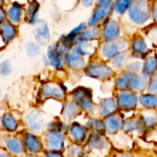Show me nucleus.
<instances>
[{
	"label": "nucleus",
	"instance_id": "14",
	"mask_svg": "<svg viewBox=\"0 0 157 157\" xmlns=\"http://www.w3.org/2000/svg\"><path fill=\"white\" fill-rule=\"evenodd\" d=\"M46 57L49 62V65H52L53 68L57 70H62L64 65V55L62 54L58 48H57V43H53L50 45Z\"/></svg>",
	"mask_w": 157,
	"mask_h": 157
},
{
	"label": "nucleus",
	"instance_id": "9",
	"mask_svg": "<svg viewBox=\"0 0 157 157\" xmlns=\"http://www.w3.org/2000/svg\"><path fill=\"white\" fill-rule=\"evenodd\" d=\"M24 125L29 132L33 133L40 132L44 128V118L39 110H31L24 117Z\"/></svg>",
	"mask_w": 157,
	"mask_h": 157
},
{
	"label": "nucleus",
	"instance_id": "44",
	"mask_svg": "<svg viewBox=\"0 0 157 157\" xmlns=\"http://www.w3.org/2000/svg\"><path fill=\"white\" fill-rule=\"evenodd\" d=\"M151 14H152V18H153L155 24L157 25V0H155L153 5H152Z\"/></svg>",
	"mask_w": 157,
	"mask_h": 157
},
{
	"label": "nucleus",
	"instance_id": "5",
	"mask_svg": "<svg viewBox=\"0 0 157 157\" xmlns=\"http://www.w3.org/2000/svg\"><path fill=\"white\" fill-rule=\"evenodd\" d=\"M66 132L61 130L47 131L43 137V147L45 151L63 152Z\"/></svg>",
	"mask_w": 157,
	"mask_h": 157
},
{
	"label": "nucleus",
	"instance_id": "43",
	"mask_svg": "<svg viewBox=\"0 0 157 157\" xmlns=\"http://www.w3.org/2000/svg\"><path fill=\"white\" fill-rule=\"evenodd\" d=\"M148 39L153 42V44L157 46V25L155 24L154 26L150 27L146 32Z\"/></svg>",
	"mask_w": 157,
	"mask_h": 157
},
{
	"label": "nucleus",
	"instance_id": "16",
	"mask_svg": "<svg viewBox=\"0 0 157 157\" xmlns=\"http://www.w3.org/2000/svg\"><path fill=\"white\" fill-rule=\"evenodd\" d=\"M3 142L6 151L13 156H19L25 152L21 138L17 136H6L4 138Z\"/></svg>",
	"mask_w": 157,
	"mask_h": 157
},
{
	"label": "nucleus",
	"instance_id": "50",
	"mask_svg": "<svg viewBox=\"0 0 157 157\" xmlns=\"http://www.w3.org/2000/svg\"><path fill=\"white\" fill-rule=\"evenodd\" d=\"M118 157H132V155L130 154H127V153H122V154H121Z\"/></svg>",
	"mask_w": 157,
	"mask_h": 157
},
{
	"label": "nucleus",
	"instance_id": "21",
	"mask_svg": "<svg viewBox=\"0 0 157 157\" xmlns=\"http://www.w3.org/2000/svg\"><path fill=\"white\" fill-rule=\"evenodd\" d=\"M118 108L119 107L117 104V100L113 98H107L102 99L98 106L99 113L104 118L109 117L112 114H115Z\"/></svg>",
	"mask_w": 157,
	"mask_h": 157
},
{
	"label": "nucleus",
	"instance_id": "11",
	"mask_svg": "<svg viewBox=\"0 0 157 157\" xmlns=\"http://www.w3.org/2000/svg\"><path fill=\"white\" fill-rule=\"evenodd\" d=\"M112 13L111 6L98 5L87 21V27H98L99 24L108 20Z\"/></svg>",
	"mask_w": 157,
	"mask_h": 157
},
{
	"label": "nucleus",
	"instance_id": "12",
	"mask_svg": "<svg viewBox=\"0 0 157 157\" xmlns=\"http://www.w3.org/2000/svg\"><path fill=\"white\" fill-rule=\"evenodd\" d=\"M132 56L138 59H145L149 55L150 49L146 40L139 35H135L130 44Z\"/></svg>",
	"mask_w": 157,
	"mask_h": 157
},
{
	"label": "nucleus",
	"instance_id": "27",
	"mask_svg": "<svg viewBox=\"0 0 157 157\" xmlns=\"http://www.w3.org/2000/svg\"><path fill=\"white\" fill-rule=\"evenodd\" d=\"M122 129L126 132H138L140 133H144V132L146 130L141 118L129 119V120L124 121L122 124Z\"/></svg>",
	"mask_w": 157,
	"mask_h": 157
},
{
	"label": "nucleus",
	"instance_id": "13",
	"mask_svg": "<svg viewBox=\"0 0 157 157\" xmlns=\"http://www.w3.org/2000/svg\"><path fill=\"white\" fill-rule=\"evenodd\" d=\"M67 133L74 144H81L87 138V129L78 122H73L67 128Z\"/></svg>",
	"mask_w": 157,
	"mask_h": 157
},
{
	"label": "nucleus",
	"instance_id": "28",
	"mask_svg": "<svg viewBox=\"0 0 157 157\" xmlns=\"http://www.w3.org/2000/svg\"><path fill=\"white\" fill-rule=\"evenodd\" d=\"M135 74L131 73L128 71H125L121 73L115 80V87L119 91H123V90H129L130 89V85L132 82V79Z\"/></svg>",
	"mask_w": 157,
	"mask_h": 157
},
{
	"label": "nucleus",
	"instance_id": "33",
	"mask_svg": "<svg viewBox=\"0 0 157 157\" xmlns=\"http://www.w3.org/2000/svg\"><path fill=\"white\" fill-rule=\"evenodd\" d=\"M130 54L128 53V52H121L120 54H118L116 57H114L110 62H111V65L113 70H121L124 67H126L128 65L129 60H130Z\"/></svg>",
	"mask_w": 157,
	"mask_h": 157
},
{
	"label": "nucleus",
	"instance_id": "39",
	"mask_svg": "<svg viewBox=\"0 0 157 157\" xmlns=\"http://www.w3.org/2000/svg\"><path fill=\"white\" fill-rule=\"evenodd\" d=\"M26 52L28 54L29 57H36L40 54V49L38 43L36 42H28V44L26 45Z\"/></svg>",
	"mask_w": 157,
	"mask_h": 157
},
{
	"label": "nucleus",
	"instance_id": "20",
	"mask_svg": "<svg viewBox=\"0 0 157 157\" xmlns=\"http://www.w3.org/2000/svg\"><path fill=\"white\" fill-rule=\"evenodd\" d=\"M87 27V24L86 23H81L79 24L77 27L74 28L69 33H67L66 35H63L61 38H60V40L61 42H63V43H66L70 46H74L75 44L76 41H78V39H79V36L80 34L86 29Z\"/></svg>",
	"mask_w": 157,
	"mask_h": 157
},
{
	"label": "nucleus",
	"instance_id": "8",
	"mask_svg": "<svg viewBox=\"0 0 157 157\" xmlns=\"http://www.w3.org/2000/svg\"><path fill=\"white\" fill-rule=\"evenodd\" d=\"M121 26L120 22L113 18H109L103 23V29H101L100 39L103 42L111 41L121 38Z\"/></svg>",
	"mask_w": 157,
	"mask_h": 157
},
{
	"label": "nucleus",
	"instance_id": "36",
	"mask_svg": "<svg viewBox=\"0 0 157 157\" xmlns=\"http://www.w3.org/2000/svg\"><path fill=\"white\" fill-rule=\"evenodd\" d=\"M87 130H92L94 132H98V133H103L105 131V125L104 122L101 121L98 119H95V118H91L86 121V125Z\"/></svg>",
	"mask_w": 157,
	"mask_h": 157
},
{
	"label": "nucleus",
	"instance_id": "41",
	"mask_svg": "<svg viewBox=\"0 0 157 157\" xmlns=\"http://www.w3.org/2000/svg\"><path fill=\"white\" fill-rule=\"evenodd\" d=\"M142 68H143V63L139 61H133L130 63H128V65L126 66V71L131 72V73H134V74H138V72H142Z\"/></svg>",
	"mask_w": 157,
	"mask_h": 157
},
{
	"label": "nucleus",
	"instance_id": "10",
	"mask_svg": "<svg viewBox=\"0 0 157 157\" xmlns=\"http://www.w3.org/2000/svg\"><path fill=\"white\" fill-rule=\"evenodd\" d=\"M116 100H117L118 107L121 110L130 111L136 108L138 98L134 92L131 90H123L118 92Z\"/></svg>",
	"mask_w": 157,
	"mask_h": 157
},
{
	"label": "nucleus",
	"instance_id": "22",
	"mask_svg": "<svg viewBox=\"0 0 157 157\" xmlns=\"http://www.w3.org/2000/svg\"><path fill=\"white\" fill-rule=\"evenodd\" d=\"M157 72V55L149 54L143 63L142 75L147 78H151Z\"/></svg>",
	"mask_w": 157,
	"mask_h": 157
},
{
	"label": "nucleus",
	"instance_id": "4",
	"mask_svg": "<svg viewBox=\"0 0 157 157\" xmlns=\"http://www.w3.org/2000/svg\"><path fill=\"white\" fill-rule=\"evenodd\" d=\"M66 98V88L58 83L54 82H48L41 86L38 98L41 101H47V100H64Z\"/></svg>",
	"mask_w": 157,
	"mask_h": 157
},
{
	"label": "nucleus",
	"instance_id": "3",
	"mask_svg": "<svg viewBox=\"0 0 157 157\" xmlns=\"http://www.w3.org/2000/svg\"><path fill=\"white\" fill-rule=\"evenodd\" d=\"M85 74L91 78L98 80H109L114 75V70L104 61L95 60L86 65Z\"/></svg>",
	"mask_w": 157,
	"mask_h": 157
},
{
	"label": "nucleus",
	"instance_id": "17",
	"mask_svg": "<svg viewBox=\"0 0 157 157\" xmlns=\"http://www.w3.org/2000/svg\"><path fill=\"white\" fill-rule=\"evenodd\" d=\"M64 64H66L69 68L73 70H80L86 67V60L85 57L71 49L64 55Z\"/></svg>",
	"mask_w": 157,
	"mask_h": 157
},
{
	"label": "nucleus",
	"instance_id": "45",
	"mask_svg": "<svg viewBox=\"0 0 157 157\" xmlns=\"http://www.w3.org/2000/svg\"><path fill=\"white\" fill-rule=\"evenodd\" d=\"M45 157H65L63 155V152H55V151H46Z\"/></svg>",
	"mask_w": 157,
	"mask_h": 157
},
{
	"label": "nucleus",
	"instance_id": "48",
	"mask_svg": "<svg viewBox=\"0 0 157 157\" xmlns=\"http://www.w3.org/2000/svg\"><path fill=\"white\" fill-rule=\"evenodd\" d=\"M114 0H98V5H104V6H111Z\"/></svg>",
	"mask_w": 157,
	"mask_h": 157
},
{
	"label": "nucleus",
	"instance_id": "2",
	"mask_svg": "<svg viewBox=\"0 0 157 157\" xmlns=\"http://www.w3.org/2000/svg\"><path fill=\"white\" fill-rule=\"evenodd\" d=\"M131 42L125 38L103 42L99 48V56L102 61H111L118 54L128 52Z\"/></svg>",
	"mask_w": 157,
	"mask_h": 157
},
{
	"label": "nucleus",
	"instance_id": "53",
	"mask_svg": "<svg viewBox=\"0 0 157 157\" xmlns=\"http://www.w3.org/2000/svg\"><path fill=\"white\" fill-rule=\"evenodd\" d=\"M25 157H36L35 155H27V156Z\"/></svg>",
	"mask_w": 157,
	"mask_h": 157
},
{
	"label": "nucleus",
	"instance_id": "55",
	"mask_svg": "<svg viewBox=\"0 0 157 157\" xmlns=\"http://www.w3.org/2000/svg\"><path fill=\"white\" fill-rule=\"evenodd\" d=\"M3 5V0H0V6Z\"/></svg>",
	"mask_w": 157,
	"mask_h": 157
},
{
	"label": "nucleus",
	"instance_id": "47",
	"mask_svg": "<svg viewBox=\"0 0 157 157\" xmlns=\"http://www.w3.org/2000/svg\"><path fill=\"white\" fill-rule=\"evenodd\" d=\"M0 157H14L10 153H8L6 150L3 149L2 147L0 148Z\"/></svg>",
	"mask_w": 157,
	"mask_h": 157
},
{
	"label": "nucleus",
	"instance_id": "23",
	"mask_svg": "<svg viewBox=\"0 0 157 157\" xmlns=\"http://www.w3.org/2000/svg\"><path fill=\"white\" fill-rule=\"evenodd\" d=\"M87 145L91 149L95 150H106L109 147V142L103 136L102 133L94 132L92 135L88 137Z\"/></svg>",
	"mask_w": 157,
	"mask_h": 157
},
{
	"label": "nucleus",
	"instance_id": "6",
	"mask_svg": "<svg viewBox=\"0 0 157 157\" xmlns=\"http://www.w3.org/2000/svg\"><path fill=\"white\" fill-rule=\"evenodd\" d=\"M73 100L78 105L81 110L86 113H93L96 109V106L92 99V92L86 87H77L72 93Z\"/></svg>",
	"mask_w": 157,
	"mask_h": 157
},
{
	"label": "nucleus",
	"instance_id": "1",
	"mask_svg": "<svg viewBox=\"0 0 157 157\" xmlns=\"http://www.w3.org/2000/svg\"><path fill=\"white\" fill-rule=\"evenodd\" d=\"M151 0H132L128 10L130 21L136 26L145 25L152 17Z\"/></svg>",
	"mask_w": 157,
	"mask_h": 157
},
{
	"label": "nucleus",
	"instance_id": "32",
	"mask_svg": "<svg viewBox=\"0 0 157 157\" xmlns=\"http://www.w3.org/2000/svg\"><path fill=\"white\" fill-rule=\"evenodd\" d=\"M132 0H114L111 5L112 12L119 16L124 15L126 12H128Z\"/></svg>",
	"mask_w": 157,
	"mask_h": 157
},
{
	"label": "nucleus",
	"instance_id": "54",
	"mask_svg": "<svg viewBox=\"0 0 157 157\" xmlns=\"http://www.w3.org/2000/svg\"><path fill=\"white\" fill-rule=\"evenodd\" d=\"M1 97H2V90H1V88H0V98H1Z\"/></svg>",
	"mask_w": 157,
	"mask_h": 157
},
{
	"label": "nucleus",
	"instance_id": "25",
	"mask_svg": "<svg viewBox=\"0 0 157 157\" xmlns=\"http://www.w3.org/2000/svg\"><path fill=\"white\" fill-rule=\"evenodd\" d=\"M80 110L78 105L72 99L64 103L62 109V115L65 121H72L80 113Z\"/></svg>",
	"mask_w": 157,
	"mask_h": 157
},
{
	"label": "nucleus",
	"instance_id": "15",
	"mask_svg": "<svg viewBox=\"0 0 157 157\" xmlns=\"http://www.w3.org/2000/svg\"><path fill=\"white\" fill-rule=\"evenodd\" d=\"M98 42V40H91V41L78 40L75 42V44L73 46L72 49L84 57L92 56L98 51V48L99 45V43Z\"/></svg>",
	"mask_w": 157,
	"mask_h": 157
},
{
	"label": "nucleus",
	"instance_id": "52",
	"mask_svg": "<svg viewBox=\"0 0 157 157\" xmlns=\"http://www.w3.org/2000/svg\"><path fill=\"white\" fill-rule=\"evenodd\" d=\"M3 144H4V142H3V141H2V140L0 139V148L2 147V145H3Z\"/></svg>",
	"mask_w": 157,
	"mask_h": 157
},
{
	"label": "nucleus",
	"instance_id": "34",
	"mask_svg": "<svg viewBox=\"0 0 157 157\" xmlns=\"http://www.w3.org/2000/svg\"><path fill=\"white\" fill-rule=\"evenodd\" d=\"M39 3L36 0H33L29 3L28 10H27V20L28 23L34 25L37 23L38 16H39Z\"/></svg>",
	"mask_w": 157,
	"mask_h": 157
},
{
	"label": "nucleus",
	"instance_id": "37",
	"mask_svg": "<svg viewBox=\"0 0 157 157\" xmlns=\"http://www.w3.org/2000/svg\"><path fill=\"white\" fill-rule=\"evenodd\" d=\"M85 148L81 144H74L65 151V157H84Z\"/></svg>",
	"mask_w": 157,
	"mask_h": 157
},
{
	"label": "nucleus",
	"instance_id": "30",
	"mask_svg": "<svg viewBox=\"0 0 157 157\" xmlns=\"http://www.w3.org/2000/svg\"><path fill=\"white\" fill-rule=\"evenodd\" d=\"M7 17L9 19V21L12 24H17L20 22L22 15H23V8L21 6V5L17 4V3H14L7 10Z\"/></svg>",
	"mask_w": 157,
	"mask_h": 157
},
{
	"label": "nucleus",
	"instance_id": "26",
	"mask_svg": "<svg viewBox=\"0 0 157 157\" xmlns=\"http://www.w3.org/2000/svg\"><path fill=\"white\" fill-rule=\"evenodd\" d=\"M19 122L10 112H6L2 116V128L7 132H16L18 130Z\"/></svg>",
	"mask_w": 157,
	"mask_h": 157
},
{
	"label": "nucleus",
	"instance_id": "38",
	"mask_svg": "<svg viewBox=\"0 0 157 157\" xmlns=\"http://www.w3.org/2000/svg\"><path fill=\"white\" fill-rule=\"evenodd\" d=\"M143 123L147 130H154L157 125V118L152 116V115H143L141 117Z\"/></svg>",
	"mask_w": 157,
	"mask_h": 157
},
{
	"label": "nucleus",
	"instance_id": "51",
	"mask_svg": "<svg viewBox=\"0 0 157 157\" xmlns=\"http://www.w3.org/2000/svg\"><path fill=\"white\" fill-rule=\"evenodd\" d=\"M2 128V117H0V129Z\"/></svg>",
	"mask_w": 157,
	"mask_h": 157
},
{
	"label": "nucleus",
	"instance_id": "42",
	"mask_svg": "<svg viewBox=\"0 0 157 157\" xmlns=\"http://www.w3.org/2000/svg\"><path fill=\"white\" fill-rule=\"evenodd\" d=\"M147 90H148L149 94L157 95V74L153 75L150 78V80L148 81Z\"/></svg>",
	"mask_w": 157,
	"mask_h": 157
},
{
	"label": "nucleus",
	"instance_id": "31",
	"mask_svg": "<svg viewBox=\"0 0 157 157\" xmlns=\"http://www.w3.org/2000/svg\"><path fill=\"white\" fill-rule=\"evenodd\" d=\"M101 36V29L98 27H88V29H86L79 36L78 40H86V41H91V40H97Z\"/></svg>",
	"mask_w": 157,
	"mask_h": 157
},
{
	"label": "nucleus",
	"instance_id": "29",
	"mask_svg": "<svg viewBox=\"0 0 157 157\" xmlns=\"http://www.w3.org/2000/svg\"><path fill=\"white\" fill-rule=\"evenodd\" d=\"M148 78L145 77L143 75H138L135 74L132 79L131 85H130V89L132 92H142L144 89L147 87L148 85Z\"/></svg>",
	"mask_w": 157,
	"mask_h": 157
},
{
	"label": "nucleus",
	"instance_id": "19",
	"mask_svg": "<svg viewBox=\"0 0 157 157\" xmlns=\"http://www.w3.org/2000/svg\"><path fill=\"white\" fill-rule=\"evenodd\" d=\"M103 122L105 125V131L110 134H114L118 132L122 128V124H123L122 119L117 113L106 117Z\"/></svg>",
	"mask_w": 157,
	"mask_h": 157
},
{
	"label": "nucleus",
	"instance_id": "7",
	"mask_svg": "<svg viewBox=\"0 0 157 157\" xmlns=\"http://www.w3.org/2000/svg\"><path fill=\"white\" fill-rule=\"evenodd\" d=\"M21 141L23 144L24 151L30 155L36 156L40 155L44 149L42 141L38 135H36V133L26 132L23 133Z\"/></svg>",
	"mask_w": 157,
	"mask_h": 157
},
{
	"label": "nucleus",
	"instance_id": "35",
	"mask_svg": "<svg viewBox=\"0 0 157 157\" xmlns=\"http://www.w3.org/2000/svg\"><path fill=\"white\" fill-rule=\"evenodd\" d=\"M140 104L146 109H157V95L154 94H144L139 98Z\"/></svg>",
	"mask_w": 157,
	"mask_h": 157
},
{
	"label": "nucleus",
	"instance_id": "49",
	"mask_svg": "<svg viewBox=\"0 0 157 157\" xmlns=\"http://www.w3.org/2000/svg\"><path fill=\"white\" fill-rule=\"evenodd\" d=\"M6 17V14H5V11L3 10V8L0 6V24L4 22V18Z\"/></svg>",
	"mask_w": 157,
	"mask_h": 157
},
{
	"label": "nucleus",
	"instance_id": "24",
	"mask_svg": "<svg viewBox=\"0 0 157 157\" xmlns=\"http://www.w3.org/2000/svg\"><path fill=\"white\" fill-rule=\"evenodd\" d=\"M17 34L16 28L10 21H4L0 24V37L4 43L11 41Z\"/></svg>",
	"mask_w": 157,
	"mask_h": 157
},
{
	"label": "nucleus",
	"instance_id": "18",
	"mask_svg": "<svg viewBox=\"0 0 157 157\" xmlns=\"http://www.w3.org/2000/svg\"><path fill=\"white\" fill-rule=\"evenodd\" d=\"M34 35H35V40L37 43L40 45H46L50 42L51 33H50L48 24L44 20L38 22L35 31H34Z\"/></svg>",
	"mask_w": 157,
	"mask_h": 157
},
{
	"label": "nucleus",
	"instance_id": "40",
	"mask_svg": "<svg viewBox=\"0 0 157 157\" xmlns=\"http://www.w3.org/2000/svg\"><path fill=\"white\" fill-rule=\"evenodd\" d=\"M12 72V64L9 60H5L0 63V75L3 76L9 75Z\"/></svg>",
	"mask_w": 157,
	"mask_h": 157
},
{
	"label": "nucleus",
	"instance_id": "46",
	"mask_svg": "<svg viewBox=\"0 0 157 157\" xmlns=\"http://www.w3.org/2000/svg\"><path fill=\"white\" fill-rule=\"evenodd\" d=\"M81 4L84 7L86 8H89L93 6L94 4V0H81Z\"/></svg>",
	"mask_w": 157,
	"mask_h": 157
}]
</instances>
